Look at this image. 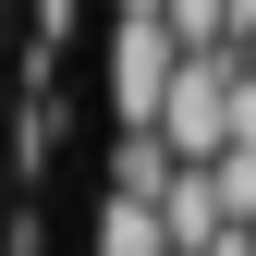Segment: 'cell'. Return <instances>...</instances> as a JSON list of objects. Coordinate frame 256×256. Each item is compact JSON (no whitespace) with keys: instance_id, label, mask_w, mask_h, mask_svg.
<instances>
[{"instance_id":"obj_6","label":"cell","mask_w":256,"mask_h":256,"mask_svg":"<svg viewBox=\"0 0 256 256\" xmlns=\"http://www.w3.org/2000/svg\"><path fill=\"white\" fill-rule=\"evenodd\" d=\"M158 24L183 49H232V0H158Z\"/></svg>"},{"instance_id":"obj_1","label":"cell","mask_w":256,"mask_h":256,"mask_svg":"<svg viewBox=\"0 0 256 256\" xmlns=\"http://www.w3.org/2000/svg\"><path fill=\"white\" fill-rule=\"evenodd\" d=\"M171 74H183V37L158 12H122L110 24V49H98V98L122 134H158V98H171Z\"/></svg>"},{"instance_id":"obj_7","label":"cell","mask_w":256,"mask_h":256,"mask_svg":"<svg viewBox=\"0 0 256 256\" xmlns=\"http://www.w3.org/2000/svg\"><path fill=\"white\" fill-rule=\"evenodd\" d=\"M220 220H232V232H256V146H220Z\"/></svg>"},{"instance_id":"obj_5","label":"cell","mask_w":256,"mask_h":256,"mask_svg":"<svg viewBox=\"0 0 256 256\" xmlns=\"http://www.w3.org/2000/svg\"><path fill=\"white\" fill-rule=\"evenodd\" d=\"M171 171H183V158L158 146V134H122V146H110V196H146V208H158V196H171Z\"/></svg>"},{"instance_id":"obj_4","label":"cell","mask_w":256,"mask_h":256,"mask_svg":"<svg viewBox=\"0 0 256 256\" xmlns=\"http://www.w3.org/2000/svg\"><path fill=\"white\" fill-rule=\"evenodd\" d=\"M98 256H171L158 208H146V196H98Z\"/></svg>"},{"instance_id":"obj_2","label":"cell","mask_w":256,"mask_h":256,"mask_svg":"<svg viewBox=\"0 0 256 256\" xmlns=\"http://www.w3.org/2000/svg\"><path fill=\"white\" fill-rule=\"evenodd\" d=\"M232 49H183L171 98H158V146L183 158V171H220V146H232Z\"/></svg>"},{"instance_id":"obj_9","label":"cell","mask_w":256,"mask_h":256,"mask_svg":"<svg viewBox=\"0 0 256 256\" xmlns=\"http://www.w3.org/2000/svg\"><path fill=\"white\" fill-rule=\"evenodd\" d=\"M232 74H244V86H256V37H244V49H232Z\"/></svg>"},{"instance_id":"obj_8","label":"cell","mask_w":256,"mask_h":256,"mask_svg":"<svg viewBox=\"0 0 256 256\" xmlns=\"http://www.w3.org/2000/svg\"><path fill=\"white\" fill-rule=\"evenodd\" d=\"M232 146H256V86H232Z\"/></svg>"},{"instance_id":"obj_10","label":"cell","mask_w":256,"mask_h":256,"mask_svg":"<svg viewBox=\"0 0 256 256\" xmlns=\"http://www.w3.org/2000/svg\"><path fill=\"white\" fill-rule=\"evenodd\" d=\"M122 12H158V0H122Z\"/></svg>"},{"instance_id":"obj_3","label":"cell","mask_w":256,"mask_h":256,"mask_svg":"<svg viewBox=\"0 0 256 256\" xmlns=\"http://www.w3.org/2000/svg\"><path fill=\"white\" fill-rule=\"evenodd\" d=\"M158 232H171V256H232L220 183H208V171H171V196H158Z\"/></svg>"}]
</instances>
